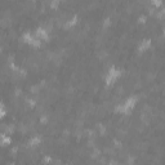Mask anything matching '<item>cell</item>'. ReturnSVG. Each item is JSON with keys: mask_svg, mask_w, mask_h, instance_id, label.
<instances>
[{"mask_svg": "<svg viewBox=\"0 0 165 165\" xmlns=\"http://www.w3.org/2000/svg\"><path fill=\"white\" fill-rule=\"evenodd\" d=\"M135 105H137V97H129L116 107V111L120 114H130Z\"/></svg>", "mask_w": 165, "mask_h": 165, "instance_id": "cell-1", "label": "cell"}, {"mask_svg": "<svg viewBox=\"0 0 165 165\" xmlns=\"http://www.w3.org/2000/svg\"><path fill=\"white\" fill-rule=\"evenodd\" d=\"M120 76H121V71L119 69H116V67H111L105 76V81L107 85H112L119 80Z\"/></svg>", "mask_w": 165, "mask_h": 165, "instance_id": "cell-2", "label": "cell"}, {"mask_svg": "<svg viewBox=\"0 0 165 165\" xmlns=\"http://www.w3.org/2000/svg\"><path fill=\"white\" fill-rule=\"evenodd\" d=\"M34 35H35V37L39 41H44V40H48V39H49V34H48V31L45 30L44 27H39L37 30L35 31V34H34Z\"/></svg>", "mask_w": 165, "mask_h": 165, "instance_id": "cell-3", "label": "cell"}, {"mask_svg": "<svg viewBox=\"0 0 165 165\" xmlns=\"http://www.w3.org/2000/svg\"><path fill=\"white\" fill-rule=\"evenodd\" d=\"M150 47H151V40H150V39H144V40L141 41V44L138 47V50L139 52H146L147 49H150Z\"/></svg>", "mask_w": 165, "mask_h": 165, "instance_id": "cell-4", "label": "cell"}, {"mask_svg": "<svg viewBox=\"0 0 165 165\" xmlns=\"http://www.w3.org/2000/svg\"><path fill=\"white\" fill-rule=\"evenodd\" d=\"M76 22H77V17L76 16H74V17H71L69 21H67L66 23H65V27L66 28H70V27H72V26H75L76 25Z\"/></svg>", "mask_w": 165, "mask_h": 165, "instance_id": "cell-5", "label": "cell"}, {"mask_svg": "<svg viewBox=\"0 0 165 165\" xmlns=\"http://www.w3.org/2000/svg\"><path fill=\"white\" fill-rule=\"evenodd\" d=\"M40 143V138L39 137H34V138H31L30 139V142H28V144H30V146H37V144Z\"/></svg>", "mask_w": 165, "mask_h": 165, "instance_id": "cell-6", "label": "cell"}, {"mask_svg": "<svg viewBox=\"0 0 165 165\" xmlns=\"http://www.w3.org/2000/svg\"><path fill=\"white\" fill-rule=\"evenodd\" d=\"M4 115H5V107L0 103V119L4 118Z\"/></svg>", "mask_w": 165, "mask_h": 165, "instance_id": "cell-7", "label": "cell"}, {"mask_svg": "<svg viewBox=\"0 0 165 165\" xmlns=\"http://www.w3.org/2000/svg\"><path fill=\"white\" fill-rule=\"evenodd\" d=\"M0 52H2V48H0Z\"/></svg>", "mask_w": 165, "mask_h": 165, "instance_id": "cell-8", "label": "cell"}]
</instances>
